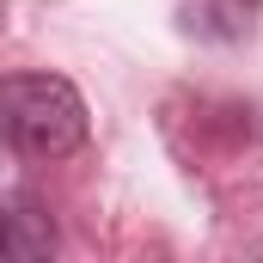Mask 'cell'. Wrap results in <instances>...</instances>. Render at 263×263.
Segmentation results:
<instances>
[{
    "label": "cell",
    "instance_id": "cell-3",
    "mask_svg": "<svg viewBox=\"0 0 263 263\" xmlns=\"http://www.w3.org/2000/svg\"><path fill=\"white\" fill-rule=\"evenodd\" d=\"M251 12H257V0H196V6H190V31L233 43V37L251 31Z\"/></svg>",
    "mask_w": 263,
    "mask_h": 263
},
{
    "label": "cell",
    "instance_id": "cell-2",
    "mask_svg": "<svg viewBox=\"0 0 263 263\" xmlns=\"http://www.w3.org/2000/svg\"><path fill=\"white\" fill-rule=\"evenodd\" d=\"M49 251H55V220L31 196L0 208V257H49Z\"/></svg>",
    "mask_w": 263,
    "mask_h": 263
},
{
    "label": "cell",
    "instance_id": "cell-1",
    "mask_svg": "<svg viewBox=\"0 0 263 263\" xmlns=\"http://www.w3.org/2000/svg\"><path fill=\"white\" fill-rule=\"evenodd\" d=\"M0 135L25 159H67L86 141V98L62 73H12L0 80Z\"/></svg>",
    "mask_w": 263,
    "mask_h": 263
}]
</instances>
